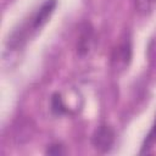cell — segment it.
Instances as JSON below:
<instances>
[{"mask_svg": "<svg viewBox=\"0 0 156 156\" xmlns=\"http://www.w3.org/2000/svg\"><path fill=\"white\" fill-rule=\"evenodd\" d=\"M46 154H49V155H62V154H65V150H63V146L61 144L56 143V144H51L48 147Z\"/></svg>", "mask_w": 156, "mask_h": 156, "instance_id": "cell-8", "label": "cell"}, {"mask_svg": "<svg viewBox=\"0 0 156 156\" xmlns=\"http://www.w3.org/2000/svg\"><path fill=\"white\" fill-rule=\"evenodd\" d=\"M135 4H136V7L140 12L147 13L154 9L156 0H135Z\"/></svg>", "mask_w": 156, "mask_h": 156, "instance_id": "cell-7", "label": "cell"}, {"mask_svg": "<svg viewBox=\"0 0 156 156\" xmlns=\"http://www.w3.org/2000/svg\"><path fill=\"white\" fill-rule=\"evenodd\" d=\"M93 40H94L93 28L90 27L89 23H85L82 27L80 34L78 37V43H77V51H78V54L79 55H85L87 52H89Z\"/></svg>", "mask_w": 156, "mask_h": 156, "instance_id": "cell-3", "label": "cell"}, {"mask_svg": "<svg viewBox=\"0 0 156 156\" xmlns=\"http://www.w3.org/2000/svg\"><path fill=\"white\" fill-rule=\"evenodd\" d=\"M130 43L128 40L123 41L115 51L113 56H112V62H116V67H121V66H126L129 62L130 58Z\"/></svg>", "mask_w": 156, "mask_h": 156, "instance_id": "cell-4", "label": "cell"}, {"mask_svg": "<svg viewBox=\"0 0 156 156\" xmlns=\"http://www.w3.org/2000/svg\"><path fill=\"white\" fill-rule=\"evenodd\" d=\"M91 140H93V145L98 150H100L102 152H106L113 145V141H115V130L111 127L106 126V124L99 126L95 129Z\"/></svg>", "mask_w": 156, "mask_h": 156, "instance_id": "cell-1", "label": "cell"}, {"mask_svg": "<svg viewBox=\"0 0 156 156\" xmlns=\"http://www.w3.org/2000/svg\"><path fill=\"white\" fill-rule=\"evenodd\" d=\"M51 110L56 115H62V113H66L68 111L60 94H54L52 95V98H51Z\"/></svg>", "mask_w": 156, "mask_h": 156, "instance_id": "cell-6", "label": "cell"}, {"mask_svg": "<svg viewBox=\"0 0 156 156\" xmlns=\"http://www.w3.org/2000/svg\"><path fill=\"white\" fill-rule=\"evenodd\" d=\"M156 144V117H155V121L151 126V129L149 130V133L146 134L143 144H141V150H140V154H145V152H149Z\"/></svg>", "mask_w": 156, "mask_h": 156, "instance_id": "cell-5", "label": "cell"}, {"mask_svg": "<svg viewBox=\"0 0 156 156\" xmlns=\"http://www.w3.org/2000/svg\"><path fill=\"white\" fill-rule=\"evenodd\" d=\"M55 7H56V0H45L43 2V5L37 10V12L29 18L30 21H29L28 29L38 30L39 28H41L50 18Z\"/></svg>", "mask_w": 156, "mask_h": 156, "instance_id": "cell-2", "label": "cell"}]
</instances>
